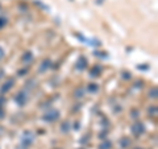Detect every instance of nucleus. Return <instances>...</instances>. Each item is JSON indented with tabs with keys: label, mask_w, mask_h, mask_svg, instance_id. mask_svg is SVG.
<instances>
[{
	"label": "nucleus",
	"mask_w": 158,
	"mask_h": 149,
	"mask_svg": "<svg viewBox=\"0 0 158 149\" xmlns=\"http://www.w3.org/2000/svg\"><path fill=\"white\" fill-rule=\"evenodd\" d=\"M58 116H59V112H58V111H50L49 113H46L44 119L47 120V122H54V120L58 119Z\"/></svg>",
	"instance_id": "obj_1"
},
{
	"label": "nucleus",
	"mask_w": 158,
	"mask_h": 149,
	"mask_svg": "<svg viewBox=\"0 0 158 149\" xmlns=\"http://www.w3.org/2000/svg\"><path fill=\"white\" fill-rule=\"evenodd\" d=\"M15 100L20 104V106H24V104L27 103V95H25L24 93L17 94V95H16V98H15Z\"/></svg>",
	"instance_id": "obj_2"
},
{
	"label": "nucleus",
	"mask_w": 158,
	"mask_h": 149,
	"mask_svg": "<svg viewBox=\"0 0 158 149\" xmlns=\"http://www.w3.org/2000/svg\"><path fill=\"white\" fill-rule=\"evenodd\" d=\"M132 132H133L136 136H138L140 133L144 132V125L140 124V123H137V124H134L133 127H132Z\"/></svg>",
	"instance_id": "obj_3"
},
{
	"label": "nucleus",
	"mask_w": 158,
	"mask_h": 149,
	"mask_svg": "<svg viewBox=\"0 0 158 149\" xmlns=\"http://www.w3.org/2000/svg\"><path fill=\"white\" fill-rule=\"evenodd\" d=\"M13 82H15L13 79H9L8 82H5L4 86H3V87H1V90H0V91H1V94H4V93H7V91L11 90L12 86H13Z\"/></svg>",
	"instance_id": "obj_4"
},
{
	"label": "nucleus",
	"mask_w": 158,
	"mask_h": 149,
	"mask_svg": "<svg viewBox=\"0 0 158 149\" xmlns=\"http://www.w3.org/2000/svg\"><path fill=\"white\" fill-rule=\"evenodd\" d=\"M86 63H87L86 58H84V57H80V58H79V61H78V65H77V67L79 69V70H83V69L86 67Z\"/></svg>",
	"instance_id": "obj_5"
},
{
	"label": "nucleus",
	"mask_w": 158,
	"mask_h": 149,
	"mask_svg": "<svg viewBox=\"0 0 158 149\" xmlns=\"http://www.w3.org/2000/svg\"><path fill=\"white\" fill-rule=\"evenodd\" d=\"M99 73H100V67H99V66H96V67H94L92 70H91V75H92V77H97Z\"/></svg>",
	"instance_id": "obj_6"
},
{
	"label": "nucleus",
	"mask_w": 158,
	"mask_h": 149,
	"mask_svg": "<svg viewBox=\"0 0 158 149\" xmlns=\"http://www.w3.org/2000/svg\"><path fill=\"white\" fill-rule=\"evenodd\" d=\"M49 66H50V62L49 61H45V62H44V65H42V67H41V71H44L46 67H49Z\"/></svg>",
	"instance_id": "obj_7"
},
{
	"label": "nucleus",
	"mask_w": 158,
	"mask_h": 149,
	"mask_svg": "<svg viewBox=\"0 0 158 149\" xmlns=\"http://www.w3.org/2000/svg\"><path fill=\"white\" fill-rule=\"evenodd\" d=\"M88 90H90V91H96L97 90V86L95 83H91V86H88Z\"/></svg>",
	"instance_id": "obj_8"
},
{
	"label": "nucleus",
	"mask_w": 158,
	"mask_h": 149,
	"mask_svg": "<svg viewBox=\"0 0 158 149\" xmlns=\"http://www.w3.org/2000/svg\"><path fill=\"white\" fill-rule=\"evenodd\" d=\"M5 24H7V20H5V19H3V17H0V29H1Z\"/></svg>",
	"instance_id": "obj_9"
},
{
	"label": "nucleus",
	"mask_w": 158,
	"mask_h": 149,
	"mask_svg": "<svg viewBox=\"0 0 158 149\" xmlns=\"http://www.w3.org/2000/svg\"><path fill=\"white\" fill-rule=\"evenodd\" d=\"M107 147H111V142H108V141H107V142H104V144L102 145V147H100V149H108Z\"/></svg>",
	"instance_id": "obj_10"
},
{
	"label": "nucleus",
	"mask_w": 158,
	"mask_h": 149,
	"mask_svg": "<svg viewBox=\"0 0 158 149\" xmlns=\"http://www.w3.org/2000/svg\"><path fill=\"white\" fill-rule=\"evenodd\" d=\"M3 56H4V50H3L1 47H0V59L3 58Z\"/></svg>",
	"instance_id": "obj_11"
}]
</instances>
